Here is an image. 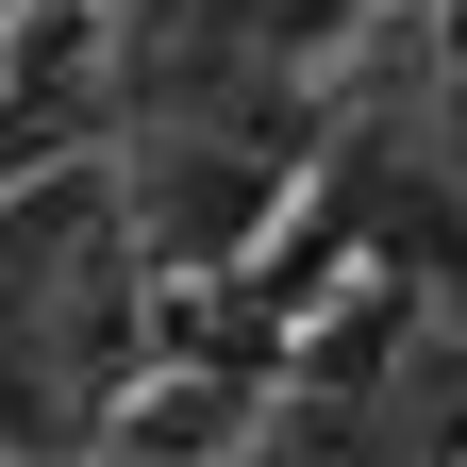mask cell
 Listing matches in <instances>:
<instances>
[{
	"label": "cell",
	"mask_w": 467,
	"mask_h": 467,
	"mask_svg": "<svg viewBox=\"0 0 467 467\" xmlns=\"http://www.w3.org/2000/svg\"><path fill=\"white\" fill-rule=\"evenodd\" d=\"M134 467H150V451H134Z\"/></svg>",
	"instance_id": "cell-1"
}]
</instances>
